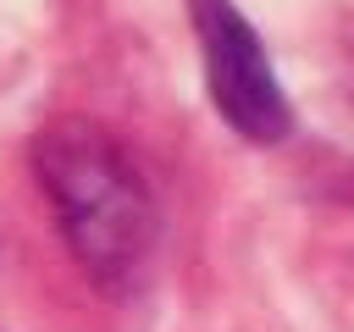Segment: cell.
I'll return each instance as SVG.
<instances>
[{
  "label": "cell",
  "instance_id": "6da1fadb",
  "mask_svg": "<svg viewBox=\"0 0 354 332\" xmlns=\"http://www.w3.org/2000/svg\"><path fill=\"white\" fill-rule=\"evenodd\" d=\"M33 177L83 277L111 299L138 293L160 243V205L116 133L88 116L44 122L33 133Z\"/></svg>",
  "mask_w": 354,
  "mask_h": 332
},
{
  "label": "cell",
  "instance_id": "7a4b0ae2",
  "mask_svg": "<svg viewBox=\"0 0 354 332\" xmlns=\"http://www.w3.org/2000/svg\"><path fill=\"white\" fill-rule=\"evenodd\" d=\"M188 22L205 61V89L216 116L243 144H282L293 133V105L266 55V39L232 0H188Z\"/></svg>",
  "mask_w": 354,
  "mask_h": 332
}]
</instances>
